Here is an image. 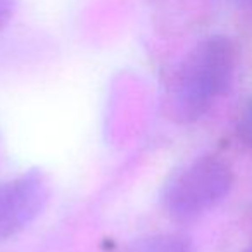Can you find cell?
Returning <instances> with one entry per match:
<instances>
[{
    "mask_svg": "<svg viewBox=\"0 0 252 252\" xmlns=\"http://www.w3.org/2000/svg\"><path fill=\"white\" fill-rule=\"evenodd\" d=\"M49 195L47 180L36 171L0 183V240L14 237L35 221L45 209Z\"/></svg>",
    "mask_w": 252,
    "mask_h": 252,
    "instance_id": "3957f363",
    "label": "cell"
},
{
    "mask_svg": "<svg viewBox=\"0 0 252 252\" xmlns=\"http://www.w3.org/2000/svg\"><path fill=\"white\" fill-rule=\"evenodd\" d=\"M123 252H197L187 237L175 233L152 235L131 244Z\"/></svg>",
    "mask_w": 252,
    "mask_h": 252,
    "instance_id": "277c9868",
    "label": "cell"
},
{
    "mask_svg": "<svg viewBox=\"0 0 252 252\" xmlns=\"http://www.w3.org/2000/svg\"><path fill=\"white\" fill-rule=\"evenodd\" d=\"M244 252H252V244H251V245H249V247H247V249H245V251H244Z\"/></svg>",
    "mask_w": 252,
    "mask_h": 252,
    "instance_id": "ba28073f",
    "label": "cell"
},
{
    "mask_svg": "<svg viewBox=\"0 0 252 252\" xmlns=\"http://www.w3.org/2000/svg\"><path fill=\"white\" fill-rule=\"evenodd\" d=\"M244 2V5H247L249 9H252V0H242Z\"/></svg>",
    "mask_w": 252,
    "mask_h": 252,
    "instance_id": "52a82bcc",
    "label": "cell"
},
{
    "mask_svg": "<svg viewBox=\"0 0 252 252\" xmlns=\"http://www.w3.org/2000/svg\"><path fill=\"white\" fill-rule=\"evenodd\" d=\"M231 169L216 158H200L176 173L162 193L164 207L176 220H190L209 211L231 189Z\"/></svg>",
    "mask_w": 252,
    "mask_h": 252,
    "instance_id": "7a4b0ae2",
    "label": "cell"
},
{
    "mask_svg": "<svg viewBox=\"0 0 252 252\" xmlns=\"http://www.w3.org/2000/svg\"><path fill=\"white\" fill-rule=\"evenodd\" d=\"M235 49L224 36L202 40L185 57L171 92V112L178 121L199 119L230 87Z\"/></svg>",
    "mask_w": 252,
    "mask_h": 252,
    "instance_id": "6da1fadb",
    "label": "cell"
},
{
    "mask_svg": "<svg viewBox=\"0 0 252 252\" xmlns=\"http://www.w3.org/2000/svg\"><path fill=\"white\" fill-rule=\"evenodd\" d=\"M14 4L16 0H0V30L11 19L12 12H14Z\"/></svg>",
    "mask_w": 252,
    "mask_h": 252,
    "instance_id": "8992f818",
    "label": "cell"
},
{
    "mask_svg": "<svg viewBox=\"0 0 252 252\" xmlns=\"http://www.w3.org/2000/svg\"><path fill=\"white\" fill-rule=\"evenodd\" d=\"M238 131H240L244 140L252 142V100L249 102L247 109H245L244 116H242L240 125H238Z\"/></svg>",
    "mask_w": 252,
    "mask_h": 252,
    "instance_id": "5b68a950",
    "label": "cell"
}]
</instances>
